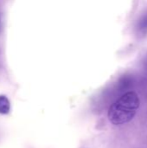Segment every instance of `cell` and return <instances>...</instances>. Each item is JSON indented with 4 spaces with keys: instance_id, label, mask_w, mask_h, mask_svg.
Masks as SVG:
<instances>
[{
    "instance_id": "obj_2",
    "label": "cell",
    "mask_w": 147,
    "mask_h": 148,
    "mask_svg": "<svg viewBox=\"0 0 147 148\" xmlns=\"http://www.w3.org/2000/svg\"><path fill=\"white\" fill-rule=\"evenodd\" d=\"M10 105L9 100L4 96H0V114H8L10 113Z\"/></svg>"
},
{
    "instance_id": "obj_1",
    "label": "cell",
    "mask_w": 147,
    "mask_h": 148,
    "mask_svg": "<svg viewBox=\"0 0 147 148\" xmlns=\"http://www.w3.org/2000/svg\"><path fill=\"white\" fill-rule=\"evenodd\" d=\"M139 106L138 94L134 91L126 92L110 106L107 112L108 120L115 126L126 124L134 118Z\"/></svg>"
},
{
    "instance_id": "obj_3",
    "label": "cell",
    "mask_w": 147,
    "mask_h": 148,
    "mask_svg": "<svg viewBox=\"0 0 147 148\" xmlns=\"http://www.w3.org/2000/svg\"><path fill=\"white\" fill-rule=\"evenodd\" d=\"M141 28L142 29H147V16H145L141 22Z\"/></svg>"
}]
</instances>
